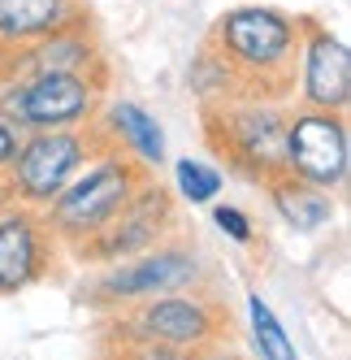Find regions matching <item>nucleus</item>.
<instances>
[{
  "label": "nucleus",
  "mask_w": 351,
  "mask_h": 360,
  "mask_svg": "<svg viewBox=\"0 0 351 360\" xmlns=\"http://www.w3.org/2000/svg\"><path fill=\"white\" fill-rule=\"evenodd\" d=\"M13 152H18V135H13V126L0 122V169L13 161Z\"/></svg>",
  "instance_id": "a211bd4d"
},
{
  "label": "nucleus",
  "mask_w": 351,
  "mask_h": 360,
  "mask_svg": "<svg viewBox=\"0 0 351 360\" xmlns=\"http://www.w3.org/2000/svg\"><path fill=\"white\" fill-rule=\"evenodd\" d=\"M273 204H278V213L299 226V230H317L321 221H330V200L312 187H295V183H278L273 187Z\"/></svg>",
  "instance_id": "f8f14e48"
},
{
  "label": "nucleus",
  "mask_w": 351,
  "mask_h": 360,
  "mask_svg": "<svg viewBox=\"0 0 351 360\" xmlns=\"http://www.w3.org/2000/svg\"><path fill=\"white\" fill-rule=\"evenodd\" d=\"M247 317H252V334H256L260 356H269V360H295V347L286 339V330L278 326V317L269 313V304L260 295L247 300Z\"/></svg>",
  "instance_id": "4468645a"
},
{
  "label": "nucleus",
  "mask_w": 351,
  "mask_h": 360,
  "mask_svg": "<svg viewBox=\"0 0 351 360\" xmlns=\"http://www.w3.org/2000/svg\"><path fill=\"white\" fill-rule=\"evenodd\" d=\"M113 126H117L121 139H126L143 161L161 165V157H165V139H161L157 117H147L139 105H117V109H113Z\"/></svg>",
  "instance_id": "ddd939ff"
},
{
  "label": "nucleus",
  "mask_w": 351,
  "mask_h": 360,
  "mask_svg": "<svg viewBox=\"0 0 351 360\" xmlns=\"http://www.w3.org/2000/svg\"><path fill=\"white\" fill-rule=\"evenodd\" d=\"M79 161H83L79 135H69L65 126L61 131H39L31 143H22L13 152V187L22 200L44 204L69 183V174L79 169Z\"/></svg>",
  "instance_id": "39448f33"
},
{
  "label": "nucleus",
  "mask_w": 351,
  "mask_h": 360,
  "mask_svg": "<svg viewBox=\"0 0 351 360\" xmlns=\"http://www.w3.org/2000/svg\"><path fill=\"white\" fill-rule=\"evenodd\" d=\"M69 0H0V39H39L65 27Z\"/></svg>",
  "instance_id": "9b49d317"
},
{
  "label": "nucleus",
  "mask_w": 351,
  "mask_h": 360,
  "mask_svg": "<svg viewBox=\"0 0 351 360\" xmlns=\"http://www.w3.org/2000/svg\"><path fill=\"white\" fill-rule=\"evenodd\" d=\"M286 169L312 187H334L347 174V131L334 109H308L286 126Z\"/></svg>",
  "instance_id": "f03ea898"
},
{
  "label": "nucleus",
  "mask_w": 351,
  "mask_h": 360,
  "mask_svg": "<svg viewBox=\"0 0 351 360\" xmlns=\"http://www.w3.org/2000/svg\"><path fill=\"white\" fill-rule=\"evenodd\" d=\"M213 221L221 226V235H230V239H239V243L252 239V226H247V217H243L239 209H217V213H213Z\"/></svg>",
  "instance_id": "f3484780"
},
{
  "label": "nucleus",
  "mask_w": 351,
  "mask_h": 360,
  "mask_svg": "<svg viewBox=\"0 0 351 360\" xmlns=\"http://www.w3.org/2000/svg\"><path fill=\"white\" fill-rule=\"evenodd\" d=\"M230 122H234V157L252 161L256 169L286 165V122L273 109L230 113Z\"/></svg>",
  "instance_id": "6e6552de"
},
{
  "label": "nucleus",
  "mask_w": 351,
  "mask_h": 360,
  "mask_svg": "<svg viewBox=\"0 0 351 360\" xmlns=\"http://www.w3.org/2000/svg\"><path fill=\"white\" fill-rule=\"evenodd\" d=\"M195 278V261L183 252H157V256H143V261L126 265L105 278V291L109 295H152V291H178Z\"/></svg>",
  "instance_id": "0eeeda50"
},
{
  "label": "nucleus",
  "mask_w": 351,
  "mask_h": 360,
  "mask_svg": "<svg viewBox=\"0 0 351 360\" xmlns=\"http://www.w3.org/2000/svg\"><path fill=\"white\" fill-rule=\"evenodd\" d=\"M9 105L22 126L61 131V126H74L91 113V87L79 70H39L22 91H13Z\"/></svg>",
  "instance_id": "20e7f679"
},
{
  "label": "nucleus",
  "mask_w": 351,
  "mask_h": 360,
  "mask_svg": "<svg viewBox=\"0 0 351 360\" xmlns=\"http://www.w3.org/2000/svg\"><path fill=\"white\" fill-rule=\"evenodd\" d=\"M131 187H135V169L121 161H105L95 165L79 183H65L53 200V221L65 235H100L121 209L131 204Z\"/></svg>",
  "instance_id": "f257e3e1"
},
{
  "label": "nucleus",
  "mask_w": 351,
  "mask_h": 360,
  "mask_svg": "<svg viewBox=\"0 0 351 360\" xmlns=\"http://www.w3.org/2000/svg\"><path fill=\"white\" fill-rule=\"evenodd\" d=\"M221 53L252 74H278L295 57V31L273 9H234L221 22Z\"/></svg>",
  "instance_id": "7ed1b4c3"
},
{
  "label": "nucleus",
  "mask_w": 351,
  "mask_h": 360,
  "mask_svg": "<svg viewBox=\"0 0 351 360\" xmlns=\"http://www.w3.org/2000/svg\"><path fill=\"white\" fill-rule=\"evenodd\" d=\"M304 96L312 109H343L351 96V53L347 44L317 31L304 53Z\"/></svg>",
  "instance_id": "423d86ee"
},
{
  "label": "nucleus",
  "mask_w": 351,
  "mask_h": 360,
  "mask_svg": "<svg viewBox=\"0 0 351 360\" xmlns=\"http://www.w3.org/2000/svg\"><path fill=\"white\" fill-rule=\"evenodd\" d=\"M91 57V48L83 39H74V35H57L53 39H44L35 48V65L39 70H83V61Z\"/></svg>",
  "instance_id": "2eb2a0df"
},
{
  "label": "nucleus",
  "mask_w": 351,
  "mask_h": 360,
  "mask_svg": "<svg viewBox=\"0 0 351 360\" xmlns=\"http://www.w3.org/2000/svg\"><path fill=\"white\" fill-rule=\"evenodd\" d=\"M139 321H143V330L152 334V339L173 343V347H187V343L195 347L213 330L204 304H195V300H157V304L143 308Z\"/></svg>",
  "instance_id": "9d476101"
},
{
  "label": "nucleus",
  "mask_w": 351,
  "mask_h": 360,
  "mask_svg": "<svg viewBox=\"0 0 351 360\" xmlns=\"http://www.w3.org/2000/svg\"><path fill=\"white\" fill-rule=\"evenodd\" d=\"M39 274V235L27 213L0 217V291H22Z\"/></svg>",
  "instance_id": "1a4fd4ad"
},
{
  "label": "nucleus",
  "mask_w": 351,
  "mask_h": 360,
  "mask_svg": "<svg viewBox=\"0 0 351 360\" xmlns=\"http://www.w3.org/2000/svg\"><path fill=\"white\" fill-rule=\"evenodd\" d=\"M178 187L187 200H213L217 187H221V174L208 169V165H199V161H178Z\"/></svg>",
  "instance_id": "dca6fc26"
}]
</instances>
